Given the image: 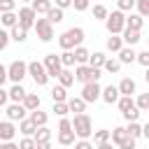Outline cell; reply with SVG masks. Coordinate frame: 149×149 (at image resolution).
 <instances>
[{
	"mask_svg": "<svg viewBox=\"0 0 149 149\" xmlns=\"http://www.w3.org/2000/svg\"><path fill=\"white\" fill-rule=\"evenodd\" d=\"M42 63H44V68H47L49 77H51V79H58V74L63 72V63H61V56H56V54H47Z\"/></svg>",
	"mask_w": 149,
	"mask_h": 149,
	"instance_id": "9c48e42d",
	"label": "cell"
},
{
	"mask_svg": "<svg viewBox=\"0 0 149 149\" xmlns=\"http://www.w3.org/2000/svg\"><path fill=\"white\" fill-rule=\"evenodd\" d=\"M21 2H33V0H21Z\"/></svg>",
	"mask_w": 149,
	"mask_h": 149,
	"instance_id": "e7e4bbea",
	"label": "cell"
},
{
	"mask_svg": "<svg viewBox=\"0 0 149 149\" xmlns=\"http://www.w3.org/2000/svg\"><path fill=\"white\" fill-rule=\"evenodd\" d=\"M9 79V74H7V65H2L0 63V86H5V81Z\"/></svg>",
	"mask_w": 149,
	"mask_h": 149,
	"instance_id": "9f6ffc18",
	"label": "cell"
},
{
	"mask_svg": "<svg viewBox=\"0 0 149 149\" xmlns=\"http://www.w3.org/2000/svg\"><path fill=\"white\" fill-rule=\"evenodd\" d=\"M58 84H61V86H65V88H68V86H72V84H74V72H72L70 68H63V72L58 74Z\"/></svg>",
	"mask_w": 149,
	"mask_h": 149,
	"instance_id": "f1b7e54d",
	"label": "cell"
},
{
	"mask_svg": "<svg viewBox=\"0 0 149 149\" xmlns=\"http://www.w3.org/2000/svg\"><path fill=\"white\" fill-rule=\"evenodd\" d=\"M47 19H49V23H51V26H56V23H61V21L65 19V12H63V9H58V7L54 5V7L49 9V14H47Z\"/></svg>",
	"mask_w": 149,
	"mask_h": 149,
	"instance_id": "4dcf8cb0",
	"label": "cell"
},
{
	"mask_svg": "<svg viewBox=\"0 0 149 149\" xmlns=\"http://www.w3.org/2000/svg\"><path fill=\"white\" fill-rule=\"evenodd\" d=\"M105 142H112V130H105V128L93 130V144L98 147V144H105Z\"/></svg>",
	"mask_w": 149,
	"mask_h": 149,
	"instance_id": "484cf974",
	"label": "cell"
},
{
	"mask_svg": "<svg viewBox=\"0 0 149 149\" xmlns=\"http://www.w3.org/2000/svg\"><path fill=\"white\" fill-rule=\"evenodd\" d=\"M140 114H142V112H140L137 107H130V109H128V112H123L121 116H123V119L130 123V121H137V119H140Z\"/></svg>",
	"mask_w": 149,
	"mask_h": 149,
	"instance_id": "f6af8a7d",
	"label": "cell"
},
{
	"mask_svg": "<svg viewBox=\"0 0 149 149\" xmlns=\"http://www.w3.org/2000/svg\"><path fill=\"white\" fill-rule=\"evenodd\" d=\"M37 149H51V142H37Z\"/></svg>",
	"mask_w": 149,
	"mask_h": 149,
	"instance_id": "94428289",
	"label": "cell"
},
{
	"mask_svg": "<svg viewBox=\"0 0 149 149\" xmlns=\"http://www.w3.org/2000/svg\"><path fill=\"white\" fill-rule=\"evenodd\" d=\"M7 74H9V81H12V84H21L23 77L28 74V63L21 61V58L12 61V63L7 65Z\"/></svg>",
	"mask_w": 149,
	"mask_h": 149,
	"instance_id": "5b68a950",
	"label": "cell"
},
{
	"mask_svg": "<svg viewBox=\"0 0 149 149\" xmlns=\"http://www.w3.org/2000/svg\"><path fill=\"white\" fill-rule=\"evenodd\" d=\"M119 98H121V93H119V86L109 84V86H105V88H102V98H100V100H105L107 105H114V102H119Z\"/></svg>",
	"mask_w": 149,
	"mask_h": 149,
	"instance_id": "9a60e30c",
	"label": "cell"
},
{
	"mask_svg": "<svg viewBox=\"0 0 149 149\" xmlns=\"http://www.w3.org/2000/svg\"><path fill=\"white\" fill-rule=\"evenodd\" d=\"M121 37H123V44L126 47H135L142 37H140V30H130V28H126L123 33H121Z\"/></svg>",
	"mask_w": 149,
	"mask_h": 149,
	"instance_id": "ac0fdd59",
	"label": "cell"
},
{
	"mask_svg": "<svg viewBox=\"0 0 149 149\" xmlns=\"http://www.w3.org/2000/svg\"><path fill=\"white\" fill-rule=\"evenodd\" d=\"M9 37H12L14 42H19V44H21V42H26V37H28V30H23L21 26H14V28L9 30Z\"/></svg>",
	"mask_w": 149,
	"mask_h": 149,
	"instance_id": "836d02e7",
	"label": "cell"
},
{
	"mask_svg": "<svg viewBox=\"0 0 149 149\" xmlns=\"http://www.w3.org/2000/svg\"><path fill=\"white\" fill-rule=\"evenodd\" d=\"M72 130H74V135H77V140H88V137H93V121H91V116L84 112V114H74V119H72Z\"/></svg>",
	"mask_w": 149,
	"mask_h": 149,
	"instance_id": "7a4b0ae2",
	"label": "cell"
},
{
	"mask_svg": "<svg viewBox=\"0 0 149 149\" xmlns=\"http://www.w3.org/2000/svg\"><path fill=\"white\" fill-rule=\"evenodd\" d=\"M7 100H9V91H7L5 86H0V107H5Z\"/></svg>",
	"mask_w": 149,
	"mask_h": 149,
	"instance_id": "11a10c76",
	"label": "cell"
},
{
	"mask_svg": "<svg viewBox=\"0 0 149 149\" xmlns=\"http://www.w3.org/2000/svg\"><path fill=\"white\" fill-rule=\"evenodd\" d=\"M0 149H19V144L12 140V142H0Z\"/></svg>",
	"mask_w": 149,
	"mask_h": 149,
	"instance_id": "680465c9",
	"label": "cell"
},
{
	"mask_svg": "<svg viewBox=\"0 0 149 149\" xmlns=\"http://www.w3.org/2000/svg\"><path fill=\"white\" fill-rule=\"evenodd\" d=\"M33 137H35V142H51V130L47 126H42V128H37V133Z\"/></svg>",
	"mask_w": 149,
	"mask_h": 149,
	"instance_id": "74e56055",
	"label": "cell"
},
{
	"mask_svg": "<svg viewBox=\"0 0 149 149\" xmlns=\"http://www.w3.org/2000/svg\"><path fill=\"white\" fill-rule=\"evenodd\" d=\"M119 63H121V65H133V63H137V51H135L133 47H123V49L119 51Z\"/></svg>",
	"mask_w": 149,
	"mask_h": 149,
	"instance_id": "4fadbf2b",
	"label": "cell"
},
{
	"mask_svg": "<svg viewBox=\"0 0 149 149\" xmlns=\"http://www.w3.org/2000/svg\"><path fill=\"white\" fill-rule=\"evenodd\" d=\"M88 58H91V51L86 47H77L74 49V61L77 65H88Z\"/></svg>",
	"mask_w": 149,
	"mask_h": 149,
	"instance_id": "4316f807",
	"label": "cell"
},
{
	"mask_svg": "<svg viewBox=\"0 0 149 149\" xmlns=\"http://www.w3.org/2000/svg\"><path fill=\"white\" fill-rule=\"evenodd\" d=\"M147 114H149V109H147Z\"/></svg>",
	"mask_w": 149,
	"mask_h": 149,
	"instance_id": "003e7915",
	"label": "cell"
},
{
	"mask_svg": "<svg viewBox=\"0 0 149 149\" xmlns=\"http://www.w3.org/2000/svg\"><path fill=\"white\" fill-rule=\"evenodd\" d=\"M28 74L35 79V84L37 86H47L49 84V72H47V68H44V63H40V61H30L28 63Z\"/></svg>",
	"mask_w": 149,
	"mask_h": 149,
	"instance_id": "8992f818",
	"label": "cell"
},
{
	"mask_svg": "<svg viewBox=\"0 0 149 149\" xmlns=\"http://www.w3.org/2000/svg\"><path fill=\"white\" fill-rule=\"evenodd\" d=\"M21 105H23V107L28 109V114H30V112L40 109V95H37V93H28V95H26V100H23Z\"/></svg>",
	"mask_w": 149,
	"mask_h": 149,
	"instance_id": "cb8c5ba5",
	"label": "cell"
},
{
	"mask_svg": "<svg viewBox=\"0 0 149 149\" xmlns=\"http://www.w3.org/2000/svg\"><path fill=\"white\" fill-rule=\"evenodd\" d=\"M119 149H137V140L128 135V137H126V140H123V142L119 144Z\"/></svg>",
	"mask_w": 149,
	"mask_h": 149,
	"instance_id": "681fc988",
	"label": "cell"
},
{
	"mask_svg": "<svg viewBox=\"0 0 149 149\" xmlns=\"http://www.w3.org/2000/svg\"><path fill=\"white\" fill-rule=\"evenodd\" d=\"M9 42H12V37H9V33H7V30H2V28H0V51H5V49H7V44H9Z\"/></svg>",
	"mask_w": 149,
	"mask_h": 149,
	"instance_id": "f907efd6",
	"label": "cell"
},
{
	"mask_svg": "<svg viewBox=\"0 0 149 149\" xmlns=\"http://www.w3.org/2000/svg\"><path fill=\"white\" fill-rule=\"evenodd\" d=\"M14 9H16V0H0V14L14 12Z\"/></svg>",
	"mask_w": 149,
	"mask_h": 149,
	"instance_id": "7dc6e473",
	"label": "cell"
},
{
	"mask_svg": "<svg viewBox=\"0 0 149 149\" xmlns=\"http://www.w3.org/2000/svg\"><path fill=\"white\" fill-rule=\"evenodd\" d=\"M102 70L109 72V74H119V72H121V63H119V58H107Z\"/></svg>",
	"mask_w": 149,
	"mask_h": 149,
	"instance_id": "e575fe53",
	"label": "cell"
},
{
	"mask_svg": "<svg viewBox=\"0 0 149 149\" xmlns=\"http://www.w3.org/2000/svg\"><path fill=\"white\" fill-rule=\"evenodd\" d=\"M100 77H102V70H98V68H91V65H77L74 68V81L88 84V81H98Z\"/></svg>",
	"mask_w": 149,
	"mask_h": 149,
	"instance_id": "277c9868",
	"label": "cell"
},
{
	"mask_svg": "<svg viewBox=\"0 0 149 149\" xmlns=\"http://www.w3.org/2000/svg\"><path fill=\"white\" fill-rule=\"evenodd\" d=\"M102 98V86L98 84V81H88V84H84L81 86V100L88 105V102H95V100H100Z\"/></svg>",
	"mask_w": 149,
	"mask_h": 149,
	"instance_id": "52a82bcc",
	"label": "cell"
},
{
	"mask_svg": "<svg viewBox=\"0 0 149 149\" xmlns=\"http://www.w3.org/2000/svg\"><path fill=\"white\" fill-rule=\"evenodd\" d=\"M35 21H37L35 9H33L30 5H23V7L19 9V26H21L23 30H30V28H35Z\"/></svg>",
	"mask_w": 149,
	"mask_h": 149,
	"instance_id": "ba28073f",
	"label": "cell"
},
{
	"mask_svg": "<svg viewBox=\"0 0 149 149\" xmlns=\"http://www.w3.org/2000/svg\"><path fill=\"white\" fill-rule=\"evenodd\" d=\"M74 149H95V144L91 140H77L74 142Z\"/></svg>",
	"mask_w": 149,
	"mask_h": 149,
	"instance_id": "f5cc1de1",
	"label": "cell"
},
{
	"mask_svg": "<svg viewBox=\"0 0 149 149\" xmlns=\"http://www.w3.org/2000/svg\"><path fill=\"white\" fill-rule=\"evenodd\" d=\"M35 33L42 42H51L54 40V26L49 23V19H37L35 21Z\"/></svg>",
	"mask_w": 149,
	"mask_h": 149,
	"instance_id": "30bf717a",
	"label": "cell"
},
{
	"mask_svg": "<svg viewBox=\"0 0 149 149\" xmlns=\"http://www.w3.org/2000/svg\"><path fill=\"white\" fill-rule=\"evenodd\" d=\"M65 130H72V119H68V116H63L58 121V133H65Z\"/></svg>",
	"mask_w": 149,
	"mask_h": 149,
	"instance_id": "c3c4849f",
	"label": "cell"
},
{
	"mask_svg": "<svg viewBox=\"0 0 149 149\" xmlns=\"http://www.w3.org/2000/svg\"><path fill=\"white\" fill-rule=\"evenodd\" d=\"M88 5H91V0H72V7H74L77 12H84V9H88Z\"/></svg>",
	"mask_w": 149,
	"mask_h": 149,
	"instance_id": "db71d44e",
	"label": "cell"
},
{
	"mask_svg": "<svg viewBox=\"0 0 149 149\" xmlns=\"http://www.w3.org/2000/svg\"><path fill=\"white\" fill-rule=\"evenodd\" d=\"M37 128H42V126H47V121H49V114L47 112H42V109H35V112H30V116H28Z\"/></svg>",
	"mask_w": 149,
	"mask_h": 149,
	"instance_id": "d4e9b609",
	"label": "cell"
},
{
	"mask_svg": "<svg viewBox=\"0 0 149 149\" xmlns=\"http://www.w3.org/2000/svg\"><path fill=\"white\" fill-rule=\"evenodd\" d=\"M95 149H114V144H112V142H105V144H98Z\"/></svg>",
	"mask_w": 149,
	"mask_h": 149,
	"instance_id": "6125c7cd",
	"label": "cell"
},
{
	"mask_svg": "<svg viewBox=\"0 0 149 149\" xmlns=\"http://www.w3.org/2000/svg\"><path fill=\"white\" fill-rule=\"evenodd\" d=\"M56 7H58V9H63V12H65V9H68V7H72V0H56Z\"/></svg>",
	"mask_w": 149,
	"mask_h": 149,
	"instance_id": "6f0895ef",
	"label": "cell"
},
{
	"mask_svg": "<svg viewBox=\"0 0 149 149\" xmlns=\"http://www.w3.org/2000/svg\"><path fill=\"white\" fill-rule=\"evenodd\" d=\"M126 137H128V133H126V126H116V128L112 130V144H116V147H119V144H121Z\"/></svg>",
	"mask_w": 149,
	"mask_h": 149,
	"instance_id": "1f68e13d",
	"label": "cell"
},
{
	"mask_svg": "<svg viewBox=\"0 0 149 149\" xmlns=\"http://www.w3.org/2000/svg\"><path fill=\"white\" fill-rule=\"evenodd\" d=\"M7 121H23V119H28L26 114H28V109L21 105V102H12V105H7Z\"/></svg>",
	"mask_w": 149,
	"mask_h": 149,
	"instance_id": "8fae6325",
	"label": "cell"
},
{
	"mask_svg": "<svg viewBox=\"0 0 149 149\" xmlns=\"http://www.w3.org/2000/svg\"><path fill=\"white\" fill-rule=\"evenodd\" d=\"M105 47H107V51L119 54L126 44H123V37H121V35H109V37H107V42H105Z\"/></svg>",
	"mask_w": 149,
	"mask_h": 149,
	"instance_id": "2e32d148",
	"label": "cell"
},
{
	"mask_svg": "<svg viewBox=\"0 0 149 149\" xmlns=\"http://www.w3.org/2000/svg\"><path fill=\"white\" fill-rule=\"evenodd\" d=\"M19 149H37V142H35V137H21V142H19Z\"/></svg>",
	"mask_w": 149,
	"mask_h": 149,
	"instance_id": "bcb514c9",
	"label": "cell"
},
{
	"mask_svg": "<svg viewBox=\"0 0 149 149\" xmlns=\"http://www.w3.org/2000/svg\"><path fill=\"white\" fill-rule=\"evenodd\" d=\"M142 26H144V19L140 16V14H128L126 16V28H130V30H142Z\"/></svg>",
	"mask_w": 149,
	"mask_h": 149,
	"instance_id": "603a6c76",
	"label": "cell"
},
{
	"mask_svg": "<svg viewBox=\"0 0 149 149\" xmlns=\"http://www.w3.org/2000/svg\"><path fill=\"white\" fill-rule=\"evenodd\" d=\"M61 56V63H63V68H72L77 61H74V51H63V54H58Z\"/></svg>",
	"mask_w": 149,
	"mask_h": 149,
	"instance_id": "ab89813d",
	"label": "cell"
},
{
	"mask_svg": "<svg viewBox=\"0 0 149 149\" xmlns=\"http://www.w3.org/2000/svg\"><path fill=\"white\" fill-rule=\"evenodd\" d=\"M137 63H140V65H144V68H149V49H144V51H140V54H137Z\"/></svg>",
	"mask_w": 149,
	"mask_h": 149,
	"instance_id": "816d5d0a",
	"label": "cell"
},
{
	"mask_svg": "<svg viewBox=\"0 0 149 149\" xmlns=\"http://www.w3.org/2000/svg\"><path fill=\"white\" fill-rule=\"evenodd\" d=\"M26 95H28V91H26L21 84H12V88H9V100H12V102H23Z\"/></svg>",
	"mask_w": 149,
	"mask_h": 149,
	"instance_id": "e0dca14e",
	"label": "cell"
},
{
	"mask_svg": "<svg viewBox=\"0 0 149 149\" xmlns=\"http://www.w3.org/2000/svg\"><path fill=\"white\" fill-rule=\"evenodd\" d=\"M0 23L12 30L14 26H19V14L16 12H5V14H0Z\"/></svg>",
	"mask_w": 149,
	"mask_h": 149,
	"instance_id": "7402d4cb",
	"label": "cell"
},
{
	"mask_svg": "<svg viewBox=\"0 0 149 149\" xmlns=\"http://www.w3.org/2000/svg\"><path fill=\"white\" fill-rule=\"evenodd\" d=\"M135 107H137L140 112H147V109H149V93H140V95L135 98Z\"/></svg>",
	"mask_w": 149,
	"mask_h": 149,
	"instance_id": "f35d334b",
	"label": "cell"
},
{
	"mask_svg": "<svg viewBox=\"0 0 149 149\" xmlns=\"http://www.w3.org/2000/svg\"><path fill=\"white\" fill-rule=\"evenodd\" d=\"M74 142H77V135H74V130L58 133V144H63V147H70V144H74Z\"/></svg>",
	"mask_w": 149,
	"mask_h": 149,
	"instance_id": "d6a6232c",
	"label": "cell"
},
{
	"mask_svg": "<svg viewBox=\"0 0 149 149\" xmlns=\"http://www.w3.org/2000/svg\"><path fill=\"white\" fill-rule=\"evenodd\" d=\"M135 2H137V0H116V9H119V12H123V14H126V12L130 14V12H133V7H135Z\"/></svg>",
	"mask_w": 149,
	"mask_h": 149,
	"instance_id": "b9f144b4",
	"label": "cell"
},
{
	"mask_svg": "<svg viewBox=\"0 0 149 149\" xmlns=\"http://www.w3.org/2000/svg\"><path fill=\"white\" fill-rule=\"evenodd\" d=\"M144 81H147V84H149V68H147V70H144Z\"/></svg>",
	"mask_w": 149,
	"mask_h": 149,
	"instance_id": "be15d7a7",
	"label": "cell"
},
{
	"mask_svg": "<svg viewBox=\"0 0 149 149\" xmlns=\"http://www.w3.org/2000/svg\"><path fill=\"white\" fill-rule=\"evenodd\" d=\"M126 133L130 135V137H142V123H137V121H130L128 126H126Z\"/></svg>",
	"mask_w": 149,
	"mask_h": 149,
	"instance_id": "8d00e7d4",
	"label": "cell"
},
{
	"mask_svg": "<svg viewBox=\"0 0 149 149\" xmlns=\"http://www.w3.org/2000/svg\"><path fill=\"white\" fill-rule=\"evenodd\" d=\"M116 107H119V112H121V114H123V112H128L130 107H135L133 95H121V98H119V102H116Z\"/></svg>",
	"mask_w": 149,
	"mask_h": 149,
	"instance_id": "d590c367",
	"label": "cell"
},
{
	"mask_svg": "<svg viewBox=\"0 0 149 149\" xmlns=\"http://www.w3.org/2000/svg\"><path fill=\"white\" fill-rule=\"evenodd\" d=\"M105 28H107L109 35H121L126 30V14L119 12V9L109 12V16L105 19Z\"/></svg>",
	"mask_w": 149,
	"mask_h": 149,
	"instance_id": "3957f363",
	"label": "cell"
},
{
	"mask_svg": "<svg viewBox=\"0 0 149 149\" xmlns=\"http://www.w3.org/2000/svg\"><path fill=\"white\" fill-rule=\"evenodd\" d=\"M51 100H54V102H68V88L61 86V84L54 86V88H51Z\"/></svg>",
	"mask_w": 149,
	"mask_h": 149,
	"instance_id": "f546056e",
	"label": "cell"
},
{
	"mask_svg": "<svg viewBox=\"0 0 149 149\" xmlns=\"http://www.w3.org/2000/svg\"><path fill=\"white\" fill-rule=\"evenodd\" d=\"M147 49H149V37H147Z\"/></svg>",
	"mask_w": 149,
	"mask_h": 149,
	"instance_id": "03108f58",
	"label": "cell"
},
{
	"mask_svg": "<svg viewBox=\"0 0 149 149\" xmlns=\"http://www.w3.org/2000/svg\"><path fill=\"white\" fill-rule=\"evenodd\" d=\"M116 86H119V93H121V95H133V93H137V84H135L133 77H123Z\"/></svg>",
	"mask_w": 149,
	"mask_h": 149,
	"instance_id": "5bb4252c",
	"label": "cell"
},
{
	"mask_svg": "<svg viewBox=\"0 0 149 149\" xmlns=\"http://www.w3.org/2000/svg\"><path fill=\"white\" fill-rule=\"evenodd\" d=\"M93 16H95L98 21H105V19L109 16V12H107L105 5H93Z\"/></svg>",
	"mask_w": 149,
	"mask_h": 149,
	"instance_id": "ee69618b",
	"label": "cell"
},
{
	"mask_svg": "<svg viewBox=\"0 0 149 149\" xmlns=\"http://www.w3.org/2000/svg\"><path fill=\"white\" fill-rule=\"evenodd\" d=\"M105 61H107V56H105L102 51H93V54H91V58H88V65H91V68L102 70V68H105Z\"/></svg>",
	"mask_w": 149,
	"mask_h": 149,
	"instance_id": "83f0119b",
	"label": "cell"
},
{
	"mask_svg": "<svg viewBox=\"0 0 149 149\" xmlns=\"http://www.w3.org/2000/svg\"><path fill=\"white\" fill-rule=\"evenodd\" d=\"M68 107H70V112H74V114H84V112H86V102L81 100V95L68 98Z\"/></svg>",
	"mask_w": 149,
	"mask_h": 149,
	"instance_id": "d6986e66",
	"label": "cell"
},
{
	"mask_svg": "<svg viewBox=\"0 0 149 149\" xmlns=\"http://www.w3.org/2000/svg\"><path fill=\"white\" fill-rule=\"evenodd\" d=\"M51 112L56 114V116H68V112H70V107H68V102H54V107H51Z\"/></svg>",
	"mask_w": 149,
	"mask_h": 149,
	"instance_id": "60d3db41",
	"label": "cell"
},
{
	"mask_svg": "<svg viewBox=\"0 0 149 149\" xmlns=\"http://www.w3.org/2000/svg\"><path fill=\"white\" fill-rule=\"evenodd\" d=\"M84 37H86L84 28L72 26V28H68L63 35H58V44H61V49H63V51H74L77 47H81Z\"/></svg>",
	"mask_w": 149,
	"mask_h": 149,
	"instance_id": "6da1fadb",
	"label": "cell"
},
{
	"mask_svg": "<svg viewBox=\"0 0 149 149\" xmlns=\"http://www.w3.org/2000/svg\"><path fill=\"white\" fill-rule=\"evenodd\" d=\"M142 137H147V140H149V121L142 126Z\"/></svg>",
	"mask_w": 149,
	"mask_h": 149,
	"instance_id": "91938a15",
	"label": "cell"
},
{
	"mask_svg": "<svg viewBox=\"0 0 149 149\" xmlns=\"http://www.w3.org/2000/svg\"><path fill=\"white\" fill-rule=\"evenodd\" d=\"M30 7L35 9V14H37V16H40V14H44V16H47V14H49V9L54 7V2H51V0H33V2H30Z\"/></svg>",
	"mask_w": 149,
	"mask_h": 149,
	"instance_id": "44dd1931",
	"label": "cell"
},
{
	"mask_svg": "<svg viewBox=\"0 0 149 149\" xmlns=\"http://www.w3.org/2000/svg\"><path fill=\"white\" fill-rule=\"evenodd\" d=\"M16 130L19 128L14 126V121H0V142H12Z\"/></svg>",
	"mask_w": 149,
	"mask_h": 149,
	"instance_id": "7c38bea8",
	"label": "cell"
},
{
	"mask_svg": "<svg viewBox=\"0 0 149 149\" xmlns=\"http://www.w3.org/2000/svg\"><path fill=\"white\" fill-rule=\"evenodd\" d=\"M19 133H21L23 137H33V135L37 133V126H35L30 119H23V121H19Z\"/></svg>",
	"mask_w": 149,
	"mask_h": 149,
	"instance_id": "ffe728a7",
	"label": "cell"
},
{
	"mask_svg": "<svg viewBox=\"0 0 149 149\" xmlns=\"http://www.w3.org/2000/svg\"><path fill=\"white\" fill-rule=\"evenodd\" d=\"M135 9L142 19H149V0H137L135 2Z\"/></svg>",
	"mask_w": 149,
	"mask_h": 149,
	"instance_id": "7bdbcfd3",
	"label": "cell"
}]
</instances>
